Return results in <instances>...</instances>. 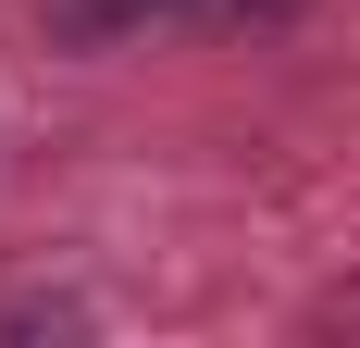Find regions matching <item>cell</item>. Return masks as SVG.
<instances>
[{"mask_svg": "<svg viewBox=\"0 0 360 348\" xmlns=\"http://www.w3.org/2000/svg\"><path fill=\"white\" fill-rule=\"evenodd\" d=\"M224 13H286V0H224Z\"/></svg>", "mask_w": 360, "mask_h": 348, "instance_id": "obj_1", "label": "cell"}]
</instances>
